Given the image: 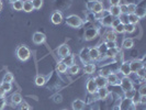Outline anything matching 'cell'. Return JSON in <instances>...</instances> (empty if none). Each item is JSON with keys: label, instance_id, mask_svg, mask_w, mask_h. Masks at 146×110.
Masks as SVG:
<instances>
[{"label": "cell", "instance_id": "cell-23", "mask_svg": "<svg viewBox=\"0 0 146 110\" xmlns=\"http://www.w3.org/2000/svg\"><path fill=\"white\" fill-rule=\"evenodd\" d=\"M74 55L73 54H68L67 56H65V57H63V63L64 64H66L67 65V67H69V66H72V65H74Z\"/></svg>", "mask_w": 146, "mask_h": 110}, {"label": "cell", "instance_id": "cell-7", "mask_svg": "<svg viewBox=\"0 0 146 110\" xmlns=\"http://www.w3.org/2000/svg\"><path fill=\"white\" fill-rule=\"evenodd\" d=\"M79 57H80L81 62L85 63V64H88V63L91 62L90 56H89V49L88 47H85V49L81 50L80 53H79Z\"/></svg>", "mask_w": 146, "mask_h": 110}, {"label": "cell", "instance_id": "cell-27", "mask_svg": "<svg viewBox=\"0 0 146 110\" xmlns=\"http://www.w3.org/2000/svg\"><path fill=\"white\" fill-rule=\"evenodd\" d=\"M133 45H134V42H133V40L130 39V37L125 39L124 41H123V43H122V46H123L124 49H126V50L132 49V47H133Z\"/></svg>", "mask_w": 146, "mask_h": 110}, {"label": "cell", "instance_id": "cell-22", "mask_svg": "<svg viewBox=\"0 0 146 110\" xmlns=\"http://www.w3.org/2000/svg\"><path fill=\"white\" fill-rule=\"evenodd\" d=\"M34 10L33 5H32V1L31 0H27V1H23V11L25 12H32Z\"/></svg>", "mask_w": 146, "mask_h": 110}, {"label": "cell", "instance_id": "cell-6", "mask_svg": "<svg viewBox=\"0 0 146 110\" xmlns=\"http://www.w3.org/2000/svg\"><path fill=\"white\" fill-rule=\"evenodd\" d=\"M97 35H98V29H96V28H88L85 32V39L87 41L94 40Z\"/></svg>", "mask_w": 146, "mask_h": 110}, {"label": "cell", "instance_id": "cell-52", "mask_svg": "<svg viewBox=\"0 0 146 110\" xmlns=\"http://www.w3.org/2000/svg\"><path fill=\"white\" fill-rule=\"evenodd\" d=\"M5 96H6V91L3 90V88L0 85V97H5Z\"/></svg>", "mask_w": 146, "mask_h": 110}, {"label": "cell", "instance_id": "cell-21", "mask_svg": "<svg viewBox=\"0 0 146 110\" xmlns=\"http://www.w3.org/2000/svg\"><path fill=\"white\" fill-rule=\"evenodd\" d=\"M84 108H85V103L80 99H76L73 103L74 110H84Z\"/></svg>", "mask_w": 146, "mask_h": 110}, {"label": "cell", "instance_id": "cell-16", "mask_svg": "<svg viewBox=\"0 0 146 110\" xmlns=\"http://www.w3.org/2000/svg\"><path fill=\"white\" fill-rule=\"evenodd\" d=\"M107 81H108V84L112 85V86L120 84V83H119V77H117L115 74H113V73H110L109 75L107 76Z\"/></svg>", "mask_w": 146, "mask_h": 110}, {"label": "cell", "instance_id": "cell-44", "mask_svg": "<svg viewBox=\"0 0 146 110\" xmlns=\"http://www.w3.org/2000/svg\"><path fill=\"white\" fill-rule=\"evenodd\" d=\"M20 110H31V107L27 101H22L20 103Z\"/></svg>", "mask_w": 146, "mask_h": 110}, {"label": "cell", "instance_id": "cell-41", "mask_svg": "<svg viewBox=\"0 0 146 110\" xmlns=\"http://www.w3.org/2000/svg\"><path fill=\"white\" fill-rule=\"evenodd\" d=\"M119 20H120V23H122V24H124V25L129 23L127 15H120V17H119Z\"/></svg>", "mask_w": 146, "mask_h": 110}, {"label": "cell", "instance_id": "cell-49", "mask_svg": "<svg viewBox=\"0 0 146 110\" xmlns=\"http://www.w3.org/2000/svg\"><path fill=\"white\" fill-rule=\"evenodd\" d=\"M121 0H109L110 6H119Z\"/></svg>", "mask_w": 146, "mask_h": 110}, {"label": "cell", "instance_id": "cell-29", "mask_svg": "<svg viewBox=\"0 0 146 110\" xmlns=\"http://www.w3.org/2000/svg\"><path fill=\"white\" fill-rule=\"evenodd\" d=\"M106 41H117V35H115V33L114 32H111V31H108L107 33H106Z\"/></svg>", "mask_w": 146, "mask_h": 110}, {"label": "cell", "instance_id": "cell-17", "mask_svg": "<svg viewBox=\"0 0 146 110\" xmlns=\"http://www.w3.org/2000/svg\"><path fill=\"white\" fill-rule=\"evenodd\" d=\"M100 20H101L100 22H101V24H102L103 27H111V23L113 21V17L108 13V15H104L103 18H101Z\"/></svg>", "mask_w": 146, "mask_h": 110}, {"label": "cell", "instance_id": "cell-11", "mask_svg": "<svg viewBox=\"0 0 146 110\" xmlns=\"http://www.w3.org/2000/svg\"><path fill=\"white\" fill-rule=\"evenodd\" d=\"M58 55L63 59V57H65L67 56L68 54H70V51H69V47H68V45L67 44H63V45H60L58 47Z\"/></svg>", "mask_w": 146, "mask_h": 110}, {"label": "cell", "instance_id": "cell-12", "mask_svg": "<svg viewBox=\"0 0 146 110\" xmlns=\"http://www.w3.org/2000/svg\"><path fill=\"white\" fill-rule=\"evenodd\" d=\"M120 71H121V73L123 74L124 76L129 77L130 74L132 73L131 68H130V62H124V63H122V65L120 67Z\"/></svg>", "mask_w": 146, "mask_h": 110}, {"label": "cell", "instance_id": "cell-15", "mask_svg": "<svg viewBox=\"0 0 146 110\" xmlns=\"http://www.w3.org/2000/svg\"><path fill=\"white\" fill-rule=\"evenodd\" d=\"M100 53L98 51V49L97 47H91V49H89V56H90V59L91 61H97V59H100Z\"/></svg>", "mask_w": 146, "mask_h": 110}, {"label": "cell", "instance_id": "cell-37", "mask_svg": "<svg viewBox=\"0 0 146 110\" xmlns=\"http://www.w3.org/2000/svg\"><path fill=\"white\" fill-rule=\"evenodd\" d=\"M13 74L12 73H6V75L3 76V79L2 81H7V83H11V81H13Z\"/></svg>", "mask_w": 146, "mask_h": 110}, {"label": "cell", "instance_id": "cell-2", "mask_svg": "<svg viewBox=\"0 0 146 110\" xmlns=\"http://www.w3.org/2000/svg\"><path fill=\"white\" fill-rule=\"evenodd\" d=\"M66 24H68L69 27L72 28H80L82 25V20L81 18H79L78 15H68L66 18Z\"/></svg>", "mask_w": 146, "mask_h": 110}, {"label": "cell", "instance_id": "cell-38", "mask_svg": "<svg viewBox=\"0 0 146 110\" xmlns=\"http://www.w3.org/2000/svg\"><path fill=\"white\" fill-rule=\"evenodd\" d=\"M135 10H136V5H135V3H129V5H127V15L134 13Z\"/></svg>", "mask_w": 146, "mask_h": 110}, {"label": "cell", "instance_id": "cell-39", "mask_svg": "<svg viewBox=\"0 0 146 110\" xmlns=\"http://www.w3.org/2000/svg\"><path fill=\"white\" fill-rule=\"evenodd\" d=\"M114 29V32H117V33H124V24H122V23H119L115 28H113Z\"/></svg>", "mask_w": 146, "mask_h": 110}, {"label": "cell", "instance_id": "cell-42", "mask_svg": "<svg viewBox=\"0 0 146 110\" xmlns=\"http://www.w3.org/2000/svg\"><path fill=\"white\" fill-rule=\"evenodd\" d=\"M106 46L107 49H113V47H117V42L115 41H106Z\"/></svg>", "mask_w": 146, "mask_h": 110}, {"label": "cell", "instance_id": "cell-51", "mask_svg": "<svg viewBox=\"0 0 146 110\" xmlns=\"http://www.w3.org/2000/svg\"><path fill=\"white\" fill-rule=\"evenodd\" d=\"M139 103H142V105H145V103H146V96H141V98H139Z\"/></svg>", "mask_w": 146, "mask_h": 110}, {"label": "cell", "instance_id": "cell-46", "mask_svg": "<svg viewBox=\"0 0 146 110\" xmlns=\"http://www.w3.org/2000/svg\"><path fill=\"white\" fill-rule=\"evenodd\" d=\"M7 101H6V98L5 97H0V110H3V108L6 107Z\"/></svg>", "mask_w": 146, "mask_h": 110}, {"label": "cell", "instance_id": "cell-35", "mask_svg": "<svg viewBox=\"0 0 146 110\" xmlns=\"http://www.w3.org/2000/svg\"><path fill=\"white\" fill-rule=\"evenodd\" d=\"M1 87L3 88V90L8 93V91H10L11 89H12V85H11V83H7V81H2L1 83Z\"/></svg>", "mask_w": 146, "mask_h": 110}, {"label": "cell", "instance_id": "cell-43", "mask_svg": "<svg viewBox=\"0 0 146 110\" xmlns=\"http://www.w3.org/2000/svg\"><path fill=\"white\" fill-rule=\"evenodd\" d=\"M136 74H137V77L142 78V79H144V78H145V68H144V67L139 68V71L136 72Z\"/></svg>", "mask_w": 146, "mask_h": 110}, {"label": "cell", "instance_id": "cell-55", "mask_svg": "<svg viewBox=\"0 0 146 110\" xmlns=\"http://www.w3.org/2000/svg\"><path fill=\"white\" fill-rule=\"evenodd\" d=\"M114 110H119V107H115V108H114Z\"/></svg>", "mask_w": 146, "mask_h": 110}, {"label": "cell", "instance_id": "cell-4", "mask_svg": "<svg viewBox=\"0 0 146 110\" xmlns=\"http://www.w3.org/2000/svg\"><path fill=\"white\" fill-rule=\"evenodd\" d=\"M86 88H87L88 93L91 94V95H94V94L97 93L98 87H97V84H96V81H95V78H89V79H88L87 84H86Z\"/></svg>", "mask_w": 146, "mask_h": 110}, {"label": "cell", "instance_id": "cell-48", "mask_svg": "<svg viewBox=\"0 0 146 110\" xmlns=\"http://www.w3.org/2000/svg\"><path fill=\"white\" fill-rule=\"evenodd\" d=\"M139 95L141 96H146V86L143 85L142 87L139 88Z\"/></svg>", "mask_w": 146, "mask_h": 110}, {"label": "cell", "instance_id": "cell-34", "mask_svg": "<svg viewBox=\"0 0 146 110\" xmlns=\"http://www.w3.org/2000/svg\"><path fill=\"white\" fill-rule=\"evenodd\" d=\"M56 68H57V71H58L59 73H65L68 67H67V65L64 64L63 62H59L58 64H57V67H56Z\"/></svg>", "mask_w": 146, "mask_h": 110}, {"label": "cell", "instance_id": "cell-3", "mask_svg": "<svg viewBox=\"0 0 146 110\" xmlns=\"http://www.w3.org/2000/svg\"><path fill=\"white\" fill-rule=\"evenodd\" d=\"M88 9H90L94 13H99L103 11V5L100 1H89L88 2Z\"/></svg>", "mask_w": 146, "mask_h": 110}, {"label": "cell", "instance_id": "cell-13", "mask_svg": "<svg viewBox=\"0 0 146 110\" xmlns=\"http://www.w3.org/2000/svg\"><path fill=\"white\" fill-rule=\"evenodd\" d=\"M51 20L54 24H60L63 21V15L59 11H55L51 17Z\"/></svg>", "mask_w": 146, "mask_h": 110}, {"label": "cell", "instance_id": "cell-31", "mask_svg": "<svg viewBox=\"0 0 146 110\" xmlns=\"http://www.w3.org/2000/svg\"><path fill=\"white\" fill-rule=\"evenodd\" d=\"M45 83H46L45 77L42 76V75H37L36 78H35V85H36V86H43Z\"/></svg>", "mask_w": 146, "mask_h": 110}, {"label": "cell", "instance_id": "cell-26", "mask_svg": "<svg viewBox=\"0 0 146 110\" xmlns=\"http://www.w3.org/2000/svg\"><path fill=\"white\" fill-rule=\"evenodd\" d=\"M136 17L139 18V19H142V18H144L146 15V10L144 8L142 7H136V10H135V12H134Z\"/></svg>", "mask_w": 146, "mask_h": 110}, {"label": "cell", "instance_id": "cell-24", "mask_svg": "<svg viewBox=\"0 0 146 110\" xmlns=\"http://www.w3.org/2000/svg\"><path fill=\"white\" fill-rule=\"evenodd\" d=\"M119 52H120V50H119L117 47L108 49V50H107V52H106V56H107V57H109V59H113V57L117 55Z\"/></svg>", "mask_w": 146, "mask_h": 110}, {"label": "cell", "instance_id": "cell-50", "mask_svg": "<svg viewBox=\"0 0 146 110\" xmlns=\"http://www.w3.org/2000/svg\"><path fill=\"white\" fill-rule=\"evenodd\" d=\"M119 23H120V20H119V19H113V21L111 23V28H115Z\"/></svg>", "mask_w": 146, "mask_h": 110}, {"label": "cell", "instance_id": "cell-47", "mask_svg": "<svg viewBox=\"0 0 146 110\" xmlns=\"http://www.w3.org/2000/svg\"><path fill=\"white\" fill-rule=\"evenodd\" d=\"M97 49H98V51H99L100 54H101V53H104V54H106V52H107V50H108L107 46H106V44H101V45H100L99 47H97Z\"/></svg>", "mask_w": 146, "mask_h": 110}, {"label": "cell", "instance_id": "cell-30", "mask_svg": "<svg viewBox=\"0 0 146 110\" xmlns=\"http://www.w3.org/2000/svg\"><path fill=\"white\" fill-rule=\"evenodd\" d=\"M12 8L15 9V11H21V10H23V1L18 0V1L13 2L12 3Z\"/></svg>", "mask_w": 146, "mask_h": 110}, {"label": "cell", "instance_id": "cell-8", "mask_svg": "<svg viewBox=\"0 0 146 110\" xmlns=\"http://www.w3.org/2000/svg\"><path fill=\"white\" fill-rule=\"evenodd\" d=\"M45 39H46L45 34H44V33H41V32H35V33L33 34V37H32L34 44H37V45L44 43Z\"/></svg>", "mask_w": 146, "mask_h": 110}, {"label": "cell", "instance_id": "cell-20", "mask_svg": "<svg viewBox=\"0 0 146 110\" xmlns=\"http://www.w3.org/2000/svg\"><path fill=\"white\" fill-rule=\"evenodd\" d=\"M11 101L13 105H20V103L23 101V98H22L21 94L19 93H15L13 95L11 96Z\"/></svg>", "mask_w": 146, "mask_h": 110}, {"label": "cell", "instance_id": "cell-5", "mask_svg": "<svg viewBox=\"0 0 146 110\" xmlns=\"http://www.w3.org/2000/svg\"><path fill=\"white\" fill-rule=\"evenodd\" d=\"M121 88H122L123 91L130 90V89L133 88V83H132V81L129 78V77L124 76V77L121 79Z\"/></svg>", "mask_w": 146, "mask_h": 110}, {"label": "cell", "instance_id": "cell-14", "mask_svg": "<svg viewBox=\"0 0 146 110\" xmlns=\"http://www.w3.org/2000/svg\"><path fill=\"white\" fill-rule=\"evenodd\" d=\"M144 67L143 63L139 62V61H133V62H130V68H131V72L133 73H136L139 68Z\"/></svg>", "mask_w": 146, "mask_h": 110}, {"label": "cell", "instance_id": "cell-10", "mask_svg": "<svg viewBox=\"0 0 146 110\" xmlns=\"http://www.w3.org/2000/svg\"><path fill=\"white\" fill-rule=\"evenodd\" d=\"M133 106V103H132V99H129V98H124L121 103H120V107L119 109L120 110H130L131 107Z\"/></svg>", "mask_w": 146, "mask_h": 110}, {"label": "cell", "instance_id": "cell-18", "mask_svg": "<svg viewBox=\"0 0 146 110\" xmlns=\"http://www.w3.org/2000/svg\"><path fill=\"white\" fill-rule=\"evenodd\" d=\"M96 94H98V97H99L100 99H106V98L109 96L110 93L107 87H102V88H98V90H97Z\"/></svg>", "mask_w": 146, "mask_h": 110}, {"label": "cell", "instance_id": "cell-9", "mask_svg": "<svg viewBox=\"0 0 146 110\" xmlns=\"http://www.w3.org/2000/svg\"><path fill=\"white\" fill-rule=\"evenodd\" d=\"M95 81H96V84H97V87H98V88L107 87V85H108L107 77H104V76H101V75L97 76V77L95 78Z\"/></svg>", "mask_w": 146, "mask_h": 110}, {"label": "cell", "instance_id": "cell-53", "mask_svg": "<svg viewBox=\"0 0 146 110\" xmlns=\"http://www.w3.org/2000/svg\"><path fill=\"white\" fill-rule=\"evenodd\" d=\"M10 3H13V2H15V1H18V0H8Z\"/></svg>", "mask_w": 146, "mask_h": 110}, {"label": "cell", "instance_id": "cell-45", "mask_svg": "<svg viewBox=\"0 0 146 110\" xmlns=\"http://www.w3.org/2000/svg\"><path fill=\"white\" fill-rule=\"evenodd\" d=\"M120 7V11H121V15H127V5H119Z\"/></svg>", "mask_w": 146, "mask_h": 110}, {"label": "cell", "instance_id": "cell-33", "mask_svg": "<svg viewBox=\"0 0 146 110\" xmlns=\"http://www.w3.org/2000/svg\"><path fill=\"white\" fill-rule=\"evenodd\" d=\"M134 31H135V25L134 24L127 23L124 25V32H126V33H133Z\"/></svg>", "mask_w": 146, "mask_h": 110}, {"label": "cell", "instance_id": "cell-57", "mask_svg": "<svg viewBox=\"0 0 146 110\" xmlns=\"http://www.w3.org/2000/svg\"><path fill=\"white\" fill-rule=\"evenodd\" d=\"M130 110H131V109H130Z\"/></svg>", "mask_w": 146, "mask_h": 110}, {"label": "cell", "instance_id": "cell-54", "mask_svg": "<svg viewBox=\"0 0 146 110\" xmlns=\"http://www.w3.org/2000/svg\"><path fill=\"white\" fill-rule=\"evenodd\" d=\"M1 8H2V2H1V0H0V10H1Z\"/></svg>", "mask_w": 146, "mask_h": 110}, {"label": "cell", "instance_id": "cell-32", "mask_svg": "<svg viewBox=\"0 0 146 110\" xmlns=\"http://www.w3.org/2000/svg\"><path fill=\"white\" fill-rule=\"evenodd\" d=\"M124 94H125V98L133 99V97H135V95H136V90H135L134 88H132V89H130V90L124 91Z\"/></svg>", "mask_w": 146, "mask_h": 110}, {"label": "cell", "instance_id": "cell-25", "mask_svg": "<svg viewBox=\"0 0 146 110\" xmlns=\"http://www.w3.org/2000/svg\"><path fill=\"white\" fill-rule=\"evenodd\" d=\"M96 71V66L95 64H91V63H88L84 67V72L86 74H92Z\"/></svg>", "mask_w": 146, "mask_h": 110}, {"label": "cell", "instance_id": "cell-19", "mask_svg": "<svg viewBox=\"0 0 146 110\" xmlns=\"http://www.w3.org/2000/svg\"><path fill=\"white\" fill-rule=\"evenodd\" d=\"M109 15H112L113 18H119L120 15H121L120 7H119V6H111L109 9Z\"/></svg>", "mask_w": 146, "mask_h": 110}, {"label": "cell", "instance_id": "cell-28", "mask_svg": "<svg viewBox=\"0 0 146 110\" xmlns=\"http://www.w3.org/2000/svg\"><path fill=\"white\" fill-rule=\"evenodd\" d=\"M127 19H129V23H131V24H136V23H139V19L136 17L135 13H132V15H127Z\"/></svg>", "mask_w": 146, "mask_h": 110}, {"label": "cell", "instance_id": "cell-1", "mask_svg": "<svg viewBox=\"0 0 146 110\" xmlns=\"http://www.w3.org/2000/svg\"><path fill=\"white\" fill-rule=\"evenodd\" d=\"M31 56V52H30L29 47L25 46V45H20L18 49H17V57L22 61V62H25L28 61Z\"/></svg>", "mask_w": 146, "mask_h": 110}, {"label": "cell", "instance_id": "cell-56", "mask_svg": "<svg viewBox=\"0 0 146 110\" xmlns=\"http://www.w3.org/2000/svg\"><path fill=\"white\" fill-rule=\"evenodd\" d=\"M119 110H120V109H119Z\"/></svg>", "mask_w": 146, "mask_h": 110}, {"label": "cell", "instance_id": "cell-40", "mask_svg": "<svg viewBox=\"0 0 146 110\" xmlns=\"http://www.w3.org/2000/svg\"><path fill=\"white\" fill-rule=\"evenodd\" d=\"M79 72V66L76 65V64H74V65L69 66V73L75 75V74H77Z\"/></svg>", "mask_w": 146, "mask_h": 110}, {"label": "cell", "instance_id": "cell-36", "mask_svg": "<svg viewBox=\"0 0 146 110\" xmlns=\"http://www.w3.org/2000/svg\"><path fill=\"white\" fill-rule=\"evenodd\" d=\"M31 1H32L33 8H34V9H36V10L41 9L42 5H43V0H31Z\"/></svg>", "mask_w": 146, "mask_h": 110}]
</instances>
